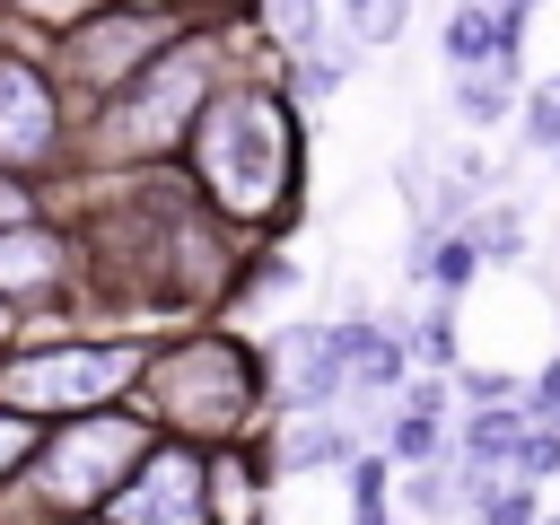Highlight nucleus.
<instances>
[{
  "instance_id": "f257e3e1",
  "label": "nucleus",
  "mask_w": 560,
  "mask_h": 525,
  "mask_svg": "<svg viewBox=\"0 0 560 525\" xmlns=\"http://www.w3.org/2000/svg\"><path fill=\"white\" fill-rule=\"evenodd\" d=\"M201 175L228 210H262L289 184V122L262 96H219L201 114Z\"/></svg>"
},
{
  "instance_id": "f03ea898",
  "label": "nucleus",
  "mask_w": 560,
  "mask_h": 525,
  "mask_svg": "<svg viewBox=\"0 0 560 525\" xmlns=\"http://www.w3.org/2000/svg\"><path fill=\"white\" fill-rule=\"evenodd\" d=\"M158 394H166V411H175L184 429H228V420L245 411V359H236V350H184V359L158 376Z\"/></svg>"
},
{
  "instance_id": "7ed1b4c3",
  "label": "nucleus",
  "mask_w": 560,
  "mask_h": 525,
  "mask_svg": "<svg viewBox=\"0 0 560 525\" xmlns=\"http://www.w3.org/2000/svg\"><path fill=\"white\" fill-rule=\"evenodd\" d=\"M122 464H149V455H140V429H131V420H88V429H70V438L44 455V490H52V499H96Z\"/></svg>"
},
{
  "instance_id": "20e7f679",
  "label": "nucleus",
  "mask_w": 560,
  "mask_h": 525,
  "mask_svg": "<svg viewBox=\"0 0 560 525\" xmlns=\"http://www.w3.org/2000/svg\"><path fill=\"white\" fill-rule=\"evenodd\" d=\"M131 350H44L26 368H9V402H96L131 376Z\"/></svg>"
},
{
  "instance_id": "39448f33",
  "label": "nucleus",
  "mask_w": 560,
  "mask_h": 525,
  "mask_svg": "<svg viewBox=\"0 0 560 525\" xmlns=\"http://www.w3.org/2000/svg\"><path fill=\"white\" fill-rule=\"evenodd\" d=\"M114 525H201V464L192 455H149L122 490H114Z\"/></svg>"
},
{
  "instance_id": "423d86ee",
  "label": "nucleus",
  "mask_w": 560,
  "mask_h": 525,
  "mask_svg": "<svg viewBox=\"0 0 560 525\" xmlns=\"http://www.w3.org/2000/svg\"><path fill=\"white\" fill-rule=\"evenodd\" d=\"M44 149H52V88L26 61H0V158L26 166Z\"/></svg>"
},
{
  "instance_id": "0eeeda50",
  "label": "nucleus",
  "mask_w": 560,
  "mask_h": 525,
  "mask_svg": "<svg viewBox=\"0 0 560 525\" xmlns=\"http://www.w3.org/2000/svg\"><path fill=\"white\" fill-rule=\"evenodd\" d=\"M201 70H210V61H201V44H184V52H166V70L149 79V105H131V114H122V131H131V140H166V131H175V114L192 105V88H201Z\"/></svg>"
},
{
  "instance_id": "6e6552de",
  "label": "nucleus",
  "mask_w": 560,
  "mask_h": 525,
  "mask_svg": "<svg viewBox=\"0 0 560 525\" xmlns=\"http://www.w3.org/2000/svg\"><path fill=\"white\" fill-rule=\"evenodd\" d=\"M341 385V332H289L280 341V394L289 402H324Z\"/></svg>"
},
{
  "instance_id": "1a4fd4ad",
  "label": "nucleus",
  "mask_w": 560,
  "mask_h": 525,
  "mask_svg": "<svg viewBox=\"0 0 560 525\" xmlns=\"http://www.w3.org/2000/svg\"><path fill=\"white\" fill-rule=\"evenodd\" d=\"M508 105H516V61H472L455 79V114L464 122H499Z\"/></svg>"
},
{
  "instance_id": "9d476101",
  "label": "nucleus",
  "mask_w": 560,
  "mask_h": 525,
  "mask_svg": "<svg viewBox=\"0 0 560 525\" xmlns=\"http://www.w3.org/2000/svg\"><path fill=\"white\" fill-rule=\"evenodd\" d=\"M341 368L359 376V394H385V385L402 376V350H394L376 324H341Z\"/></svg>"
},
{
  "instance_id": "9b49d317",
  "label": "nucleus",
  "mask_w": 560,
  "mask_h": 525,
  "mask_svg": "<svg viewBox=\"0 0 560 525\" xmlns=\"http://www.w3.org/2000/svg\"><path fill=\"white\" fill-rule=\"evenodd\" d=\"M525 438H534V429H525L516 411H481V420L464 429V455H472V464H508V455H525Z\"/></svg>"
},
{
  "instance_id": "f8f14e48",
  "label": "nucleus",
  "mask_w": 560,
  "mask_h": 525,
  "mask_svg": "<svg viewBox=\"0 0 560 525\" xmlns=\"http://www.w3.org/2000/svg\"><path fill=\"white\" fill-rule=\"evenodd\" d=\"M131 44H149V26H140V18H122V26H105V35L70 44V70H96V79H105V70H114V61L131 52Z\"/></svg>"
},
{
  "instance_id": "ddd939ff",
  "label": "nucleus",
  "mask_w": 560,
  "mask_h": 525,
  "mask_svg": "<svg viewBox=\"0 0 560 525\" xmlns=\"http://www.w3.org/2000/svg\"><path fill=\"white\" fill-rule=\"evenodd\" d=\"M438 446H446V438H438V394H420V402L394 420V455H402V464H429Z\"/></svg>"
},
{
  "instance_id": "4468645a",
  "label": "nucleus",
  "mask_w": 560,
  "mask_h": 525,
  "mask_svg": "<svg viewBox=\"0 0 560 525\" xmlns=\"http://www.w3.org/2000/svg\"><path fill=\"white\" fill-rule=\"evenodd\" d=\"M350 455V438L341 429H298L289 446H280V472H306V464H341Z\"/></svg>"
},
{
  "instance_id": "2eb2a0df",
  "label": "nucleus",
  "mask_w": 560,
  "mask_h": 525,
  "mask_svg": "<svg viewBox=\"0 0 560 525\" xmlns=\"http://www.w3.org/2000/svg\"><path fill=\"white\" fill-rule=\"evenodd\" d=\"M52 262V236H0V280H44Z\"/></svg>"
},
{
  "instance_id": "dca6fc26",
  "label": "nucleus",
  "mask_w": 560,
  "mask_h": 525,
  "mask_svg": "<svg viewBox=\"0 0 560 525\" xmlns=\"http://www.w3.org/2000/svg\"><path fill=\"white\" fill-rule=\"evenodd\" d=\"M350 18H359V44H394V26H402V0H350Z\"/></svg>"
},
{
  "instance_id": "f3484780",
  "label": "nucleus",
  "mask_w": 560,
  "mask_h": 525,
  "mask_svg": "<svg viewBox=\"0 0 560 525\" xmlns=\"http://www.w3.org/2000/svg\"><path fill=\"white\" fill-rule=\"evenodd\" d=\"M472 525H534V499L525 490H481V516Z\"/></svg>"
},
{
  "instance_id": "a211bd4d",
  "label": "nucleus",
  "mask_w": 560,
  "mask_h": 525,
  "mask_svg": "<svg viewBox=\"0 0 560 525\" xmlns=\"http://www.w3.org/2000/svg\"><path fill=\"white\" fill-rule=\"evenodd\" d=\"M315 18H324L315 0H271V26H280L289 44H315Z\"/></svg>"
},
{
  "instance_id": "6ab92c4d",
  "label": "nucleus",
  "mask_w": 560,
  "mask_h": 525,
  "mask_svg": "<svg viewBox=\"0 0 560 525\" xmlns=\"http://www.w3.org/2000/svg\"><path fill=\"white\" fill-rule=\"evenodd\" d=\"M516 464H525V472H560V429H534Z\"/></svg>"
},
{
  "instance_id": "aec40b11",
  "label": "nucleus",
  "mask_w": 560,
  "mask_h": 525,
  "mask_svg": "<svg viewBox=\"0 0 560 525\" xmlns=\"http://www.w3.org/2000/svg\"><path fill=\"white\" fill-rule=\"evenodd\" d=\"M26 464V420H0V472Z\"/></svg>"
},
{
  "instance_id": "412c9836",
  "label": "nucleus",
  "mask_w": 560,
  "mask_h": 525,
  "mask_svg": "<svg viewBox=\"0 0 560 525\" xmlns=\"http://www.w3.org/2000/svg\"><path fill=\"white\" fill-rule=\"evenodd\" d=\"M542 411H560V359L542 368Z\"/></svg>"
},
{
  "instance_id": "4be33fe9",
  "label": "nucleus",
  "mask_w": 560,
  "mask_h": 525,
  "mask_svg": "<svg viewBox=\"0 0 560 525\" xmlns=\"http://www.w3.org/2000/svg\"><path fill=\"white\" fill-rule=\"evenodd\" d=\"M0 332H9V306H0Z\"/></svg>"
}]
</instances>
